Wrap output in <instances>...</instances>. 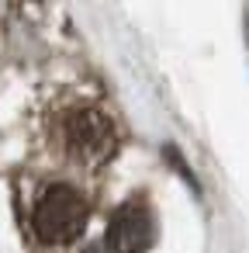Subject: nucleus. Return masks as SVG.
Returning <instances> with one entry per match:
<instances>
[{
	"mask_svg": "<svg viewBox=\"0 0 249 253\" xmlns=\"http://www.w3.org/2000/svg\"><path fill=\"white\" fill-rule=\"evenodd\" d=\"M166 156H170V163H173V170H180V173H183V180H187V184H190V187L197 191V180H194V173L187 170V163L180 160V153H177V149H166Z\"/></svg>",
	"mask_w": 249,
	"mask_h": 253,
	"instance_id": "nucleus-4",
	"label": "nucleus"
},
{
	"mask_svg": "<svg viewBox=\"0 0 249 253\" xmlns=\"http://www.w3.org/2000/svg\"><path fill=\"white\" fill-rule=\"evenodd\" d=\"M66 146L73 156L94 163L114 149V128L97 108H80L66 118Z\"/></svg>",
	"mask_w": 249,
	"mask_h": 253,
	"instance_id": "nucleus-2",
	"label": "nucleus"
},
{
	"mask_svg": "<svg viewBox=\"0 0 249 253\" xmlns=\"http://www.w3.org/2000/svg\"><path fill=\"white\" fill-rule=\"evenodd\" d=\"M246 45H249V21H246Z\"/></svg>",
	"mask_w": 249,
	"mask_h": 253,
	"instance_id": "nucleus-5",
	"label": "nucleus"
},
{
	"mask_svg": "<svg viewBox=\"0 0 249 253\" xmlns=\"http://www.w3.org/2000/svg\"><path fill=\"white\" fill-rule=\"evenodd\" d=\"M152 236H156L152 211L139 201L121 205L107 222V250L111 253H145L152 246Z\"/></svg>",
	"mask_w": 249,
	"mask_h": 253,
	"instance_id": "nucleus-3",
	"label": "nucleus"
},
{
	"mask_svg": "<svg viewBox=\"0 0 249 253\" xmlns=\"http://www.w3.org/2000/svg\"><path fill=\"white\" fill-rule=\"evenodd\" d=\"M87 253H104V250H87Z\"/></svg>",
	"mask_w": 249,
	"mask_h": 253,
	"instance_id": "nucleus-6",
	"label": "nucleus"
},
{
	"mask_svg": "<svg viewBox=\"0 0 249 253\" xmlns=\"http://www.w3.org/2000/svg\"><path fill=\"white\" fill-rule=\"evenodd\" d=\"M32 222H35V232H38L42 243H52V246L70 243V239H76V236L87 229V201H83L73 187L52 184V187L38 198Z\"/></svg>",
	"mask_w": 249,
	"mask_h": 253,
	"instance_id": "nucleus-1",
	"label": "nucleus"
}]
</instances>
